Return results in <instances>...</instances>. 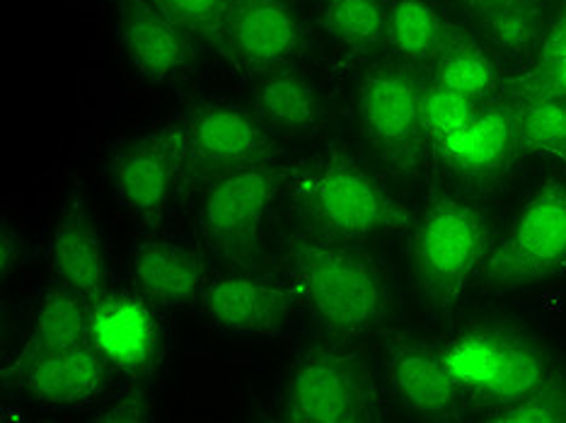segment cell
Instances as JSON below:
<instances>
[{
    "label": "cell",
    "mask_w": 566,
    "mask_h": 423,
    "mask_svg": "<svg viewBox=\"0 0 566 423\" xmlns=\"http://www.w3.org/2000/svg\"><path fill=\"white\" fill-rule=\"evenodd\" d=\"M187 131L191 165L233 170L242 165L272 162L274 136L252 109L235 105H203L189 114Z\"/></svg>",
    "instance_id": "4fadbf2b"
},
{
    "label": "cell",
    "mask_w": 566,
    "mask_h": 423,
    "mask_svg": "<svg viewBox=\"0 0 566 423\" xmlns=\"http://www.w3.org/2000/svg\"><path fill=\"white\" fill-rule=\"evenodd\" d=\"M160 10L189 36L201 42H223L230 0H156Z\"/></svg>",
    "instance_id": "83f0119b"
},
{
    "label": "cell",
    "mask_w": 566,
    "mask_h": 423,
    "mask_svg": "<svg viewBox=\"0 0 566 423\" xmlns=\"http://www.w3.org/2000/svg\"><path fill=\"white\" fill-rule=\"evenodd\" d=\"M81 346H90V300L59 284L36 303L12 366Z\"/></svg>",
    "instance_id": "ffe728a7"
},
{
    "label": "cell",
    "mask_w": 566,
    "mask_h": 423,
    "mask_svg": "<svg viewBox=\"0 0 566 423\" xmlns=\"http://www.w3.org/2000/svg\"><path fill=\"white\" fill-rule=\"evenodd\" d=\"M482 102L462 97L441 83L421 85V126L431 146L453 136L458 128L465 126Z\"/></svg>",
    "instance_id": "4316f807"
},
{
    "label": "cell",
    "mask_w": 566,
    "mask_h": 423,
    "mask_svg": "<svg viewBox=\"0 0 566 423\" xmlns=\"http://www.w3.org/2000/svg\"><path fill=\"white\" fill-rule=\"evenodd\" d=\"M49 256L59 284L81 293L90 303L109 290L107 250L85 201L69 199L61 207L51 225Z\"/></svg>",
    "instance_id": "d6986e66"
},
{
    "label": "cell",
    "mask_w": 566,
    "mask_h": 423,
    "mask_svg": "<svg viewBox=\"0 0 566 423\" xmlns=\"http://www.w3.org/2000/svg\"><path fill=\"white\" fill-rule=\"evenodd\" d=\"M478 28L494 56L523 59L539 51L547 36L545 0H511L484 12Z\"/></svg>",
    "instance_id": "cb8c5ba5"
},
{
    "label": "cell",
    "mask_w": 566,
    "mask_h": 423,
    "mask_svg": "<svg viewBox=\"0 0 566 423\" xmlns=\"http://www.w3.org/2000/svg\"><path fill=\"white\" fill-rule=\"evenodd\" d=\"M433 148L446 168L468 182L501 177L521 150L509 102H482L465 126Z\"/></svg>",
    "instance_id": "2e32d148"
},
{
    "label": "cell",
    "mask_w": 566,
    "mask_h": 423,
    "mask_svg": "<svg viewBox=\"0 0 566 423\" xmlns=\"http://www.w3.org/2000/svg\"><path fill=\"white\" fill-rule=\"evenodd\" d=\"M504 3H511V0H455V6H460V8L465 10L468 15H472L474 20L482 18L484 12L494 10V8H499V6H504Z\"/></svg>",
    "instance_id": "d6a6232c"
},
{
    "label": "cell",
    "mask_w": 566,
    "mask_h": 423,
    "mask_svg": "<svg viewBox=\"0 0 566 423\" xmlns=\"http://www.w3.org/2000/svg\"><path fill=\"white\" fill-rule=\"evenodd\" d=\"M448 32L450 30L446 28L439 8L431 0H395L392 6H388L385 42H388L397 61L409 63V66L433 61Z\"/></svg>",
    "instance_id": "d4e9b609"
},
{
    "label": "cell",
    "mask_w": 566,
    "mask_h": 423,
    "mask_svg": "<svg viewBox=\"0 0 566 423\" xmlns=\"http://www.w3.org/2000/svg\"><path fill=\"white\" fill-rule=\"evenodd\" d=\"M286 278L293 300L329 341L352 343L388 322L392 310L388 272L352 242L317 235L295 242Z\"/></svg>",
    "instance_id": "6da1fadb"
},
{
    "label": "cell",
    "mask_w": 566,
    "mask_h": 423,
    "mask_svg": "<svg viewBox=\"0 0 566 423\" xmlns=\"http://www.w3.org/2000/svg\"><path fill=\"white\" fill-rule=\"evenodd\" d=\"M301 22L283 0H242L226 22L223 46L244 71H281L301 46Z\"/></svg>",
    "instance_id": "9a60e30c"
},
{
    "label": "cell",
    "mask_w": 566,
    "mask_h": 423,
    "mask_svg": "<svg viewBox=\"0 0 566 423\" xmlns=\"http://www.w3.org/2000/svg\"><path fill=\"white\" fill-rule=\"evenodd\" d=\"M489 223L478 201L439 194L421 209L411 235V274L423 305L450 313L484 268Z\"/></svg>",
    "instance_id": "277c9868"
},
{
    "label": "cell",
    "mask_w": 566,
    "mask_h": 423,
    "mask_svg": "<svg viewBox=\"0 0 566 423\" xmlns=\"http://www.w3.org/2000/svg\"><path fill=\"white\" fill-rule=\"evenodd\" d=\"M132 272L136 290L144 293L160 310H189L199 305L203 281L211 268L203 247L148 237L134 247Z\"/></svg>",
    "instance_id": "e0dca14e"
},
{
    "label": "cell",
    "mask_w": 566,
    "mask_h": 423,
    "mask_svg": "<svg viewBox=\"0 0 566 423\" xmlns=\"http://www.w3.org/2000/svg\"><path fill=\"white\" fill-rule=\"evenodd\" d=\"M531 83L566 97V32L555 24L547 30L545 42L537 51V68Z\"/></svg>",
    "instance_id": "f546056e"
},
{
    "label": "cell",
    "mask_w": 566,
    "mask_h": 423,
    "mask_svg": "<svg viewBox=\"0 0 566 423\" xmlns=\"http://www.w3.org/2000/svg\"><path fill=\"white\" fill-rule=\"evenodd\" d=\"M252 112L272 136H305L323 119V99L298 73L274 71L252 87Z\"/></svg>",
    "instance_id": "44dd1931"
},
{
    "label": "cell",
    "mask_w": 566,
    "mask_h": 423,
    "mask_svg": "<svg viewBox=\"0 0 566 423\" xmlns=\"http://www.w3.org/2000/svg\"><path fill=\"white\" fill-rule=\"evenodd\" d=\"M509 109L521 150L566 162V97L527 83L509 99Z\"/></svg>",
    "instance_id": "7402d4cb"
},
{
    "label": "cell",
    "mask_w": 566,
    "mask_h": 423,
    "mask_svg": "<svg viewBox=\"0 0 566 423\" xmlns=\"http://www.w3.org/2000/svg\"><path fill=\"white\" fill-rule=\"evenodd\" d=\"M18 388L44 406L75 409L95 402L109 378V366L93 346L36 356L10 366Z\"/></svg>",
    "instance_id": "ac0fdd59"
},
{
    "label": "cell",
    "mask_w": 566,
    "mask_h": 423,
    "mask_svg": "<svg viewBox=\"0 0 566 423\" xmlns=\"http://www.w3.org/2000/svg\"><path fill=\"white\" fill-rule=\"evenodd\" d=\"M566 272V179L537 184L489 250L484 276L501 286L531 284Z\"/></svg>",
    "instance_id": "ba28073f"
},
{
    "label": "cell",
    "mask_w": 566,
    "mask_h": 423,
    "mask_svg": "<svg viewBox=\"0 0 566 423\" xmlns=\"http://www.w3.org/2000/svg\"><path fill=\"white\" fill-rule=\"evenodd\" d=\"M90 346L126 378L153 376L167 351L160 307L140 290L109 288L90 303Z\"/></svg>",
    "instance_id": "30bf717a"
},
{
    "label": "cell",
    "mask_w": 566,
    "mask_h": 423,
    "mask_svg": "<svg viewBox=\"0 0 566 423\" xmlns=\"http://www.w3.org/2000/svg\"><path fill=\"white\" fill-rule=\"evenodd\" d=\"M119 44L140 81L175 83L185 73L189 34L165 15L156 0H119Z\"/></svg>",
    "instance_id": "5bb4252c"
},
{
    "label": "cell",
    "mask_w": 566,
    "mask_h": 423,
    "mask_svg": "<svg viewBox=\"0 0 566 423\" xmlns=\"http://www.w3.org/2000/svg\"><path fill=\"white\" fill-rule=\"evenodd\" d=\"M443 366L470 404L486 414L531 400L559 380L543 343L499 322H472L436 343Z\"/></svg>",
    "instance_id": "3957f363"
},
{
    "label": "cell",
    "mask_w": 566,
    "mask_h": 423,
    "mask_svg": "<svg viewBox=\"0 0 566 423\" xmlns=\"http://www.w3.org/2000/svg\"><path fill=\"white\" fill-rule=\"evenodd\" d=\"M421 81L402 61H378L361 75L358 124L368 148L395 172H415L429 144L421 126Z\"/></svg>",
    "instance_id": "52a82bcc"
},
{
    "label": "cell",
    "mask_w": 566,
    "mask_h": 423,
    "mask_svg": "<svg viewBox=\"0 0 566 423\" xmlns=\"http://www.w3.org/2000/svg\"><path fill=\"white\" fill-rule=\"evenodd\" d=\"M489 421H518V423H566V382L559 378L531 400L511 404L486 414Z\"/></svg>",
    "instance_id": "f1b7e54d"
},
{
    "label": "cell",
    "mask_w": 566,
    "mask_h": 423,
    "mask_svg": "<svg viewBox=\"0 0 566 423\" xmlns=\"http://www.w3.org/2000/svg\"><path fill=\"white\" fill-rule=\"evenodd\" d=\"M20 260H22L20 233L12 225L3 223V235H0V268H3V276H10L15 272Z\"/></svg>",
    "instance_id": "1f68e13d"
},
{
    "label": "cell",
    "mask_w": 566,
    "mask_h": 423,
    "mask_svg": "<svg viewBox=\"0 0 566 423\" xmlns=\"http://www.w3.org/2000/svg\"><path fill=\"white\" fill-rule=\"evenodd\" d=\"M191 168L187 124H167L112 156L109 177L119 207L140 225H158Z\"/></svg>",
    "instance_id": "9c48e42d"
},
{
    "label": "cell",
    "mask_w": 566,
    "mask_h": 423,
    "mask_svg": "<svg viewBox=\"0 0 566 423\" xmlns=\"http://www.w3.org/2000/svg\"><path fill=\"white\" fill-rule=\"evenodd\" d=\"M230 3H233V6H238V3H242V0H230Z\"/></svg>",
    "instance_id": "836d02e7"
},
{
    "label": "cell",
    "mask_w": 566,
    "mask_h": 423,
    "mask_svg": "<svg viewBox=\"0 0 566 423\" xmlns=\"http://www.w3.org/2000/svg\"><path fill=\"white\" fill-rule=\"evenodd\" d=\"M281 191L317 237L358 245L400 233L411 223L405 203L378 175L334 148L281 170Z\"/></svg>",
    "instance_id": "7a4b0ae2"
},
{
    "label": "cell",
    "mask_w": 566,
    "mask_h": 423,
    "mask_svg": "<svg viewBox=\"0 0 566 423\" xmlns=\"http://www.w3.org/2000/svg\"><path fill=\"white\" fill-rule=\"evenodd\" d=\"M281 194V170L272 162L216 172L197 209L203 252L228 266L254 272Z\"/></svg>",
    "instance_id": "8992f818"
},
{
    "label": "cell",
    "mask_w": 566,
    "mask_h": 423,
    "mask_svg": "<svg viewBox=\"0 0 566 423\" xmlns=\"http://www.w3.org/2000/svg\"><path fill=\"white\" fill-rule=\"evenodd\" d=\"M385 384L392 402L419 419H460L470 400L443 366L436 343L419 337L385 339Z\"/></svg>",
    "instance_id": "7c38bea8"
},
{
    "label": "cell",
    "mask_w": 566,
    "mask_h": 423,
    "mask_svg": "<svg viewBox=\"0 0 566 423\" xmlns=\"http://www.w3.org/2000/svg\"><path fill=\"white\" fill-rule=\"evenodd\" d=\"M433 63V78L453 93L474 102L494 99L499 89V68L494 54L480 40L448 32Z\"/></svg>",
    "instance_id": "603a6c76"
},
{
    "label": "cell",
    "mask_w": 566,
    "mask_h": 423,
    "mask_svg": "<svg viewBox=\"0 0 566 423\" xmlns=\"http://www.w3.org/2000/svg\"><path fill=\"white\" fill-rule=\"evenodd\" d=\"M153 412V400L146 390H122L109 394L97 409V421H146Z\"/></svg>",
    "instance_id": "4dcf8cb0"
},
{
    "label": "cell",
    "mask_w": 566,
    "mask_h": 423,
    "mask_svg": "<svg viewBox=\"0 0 566 423\" xmlns=\"http://www.w3.org/2000/svg\"><path fill=\"white\" fill-rule=\"evenodd\" d=\"M380 409L368 361L342 341L295 358L276 400V416L295 423H366L382 419Z\"/></svg>",
    "instance_id": "5b68a950"
},
{
    "label": "cell",
    "mask_w": 566,
    "mask_h": 423,
    "mask_svg": "<svg viewBox=\"0 0 566 423\" xmlns=\"http://www.w3.org/2000/svg\"><path fill=\"white\" fill-rule=\"evenodd\" d=\"M289 286L250 268H221L203 281L199 310L218 329L238 337H279L291 319Z\"/></svg>",
    "instance_id": "8fae6325"
},
{
    "label": "cell",
    "mask_w": 566,
    "mask_h": 423,
    "mask_svg": "<svg viewBox=\"0 0 566 423\" xmlns=\"http://www.w3.org/2000/svg\"><path fill=\"white\" fill-rule=\"evenodd\" d=\"M319 22L337 44L368 51L385 40L388 6L385 0H323Z\"/></svg>",
    "instance_id": "484cf974"
},
{
    "label": "cell",
    "mask_w": 566,
    "mask_h": 423,
    "mask_svg": "<svg viewBox=\"0 0 566 423\" xmlns=\"http://www.w3.org/2000/svg\"><path fill=\"white\" fill-rule=\"evenodd\" d=\"M564 6H566V0H562V8H564Z\"/></svg>",
    "instance_id": "e575fe53"
}]
</instances>
